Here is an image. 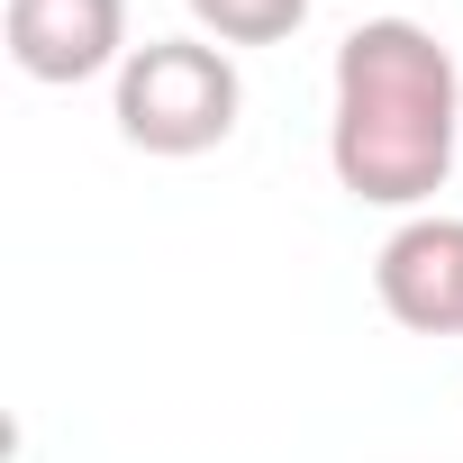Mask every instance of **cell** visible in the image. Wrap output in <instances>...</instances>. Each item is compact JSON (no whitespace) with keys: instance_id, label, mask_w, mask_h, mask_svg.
Listing matches in <instances>:
<instances>
[{"instance_id":"277c9868","label":"cell","mask_w":463,"mask_h":463,"mask_svg":"<svg viewBox=\"0 0 463 463\" xmlns=\"http://www.w3.org/2000/svg\"><path fill=\"white\" fill-rule=\"evenodd\" d=\"M373 291L409 336H463V218H400L391 246L373 255Z\"/></svg>"},{"instance_id":"6da1fadb","label":"cell","mask_w":463,"mask_h":463,"mask_svg":"<svg viewBox=\"0 0 463 463\" xmlns=\"http://www.w3.org/2000/svg\"><path fill=\"white\" fill-rule=\"evenodd\" d=\"M463 146V73L418 19H364L327 73V164L364 209H427Z\"/></svg>"},{"instance_id":"5b68a950","label":"cell","mask_w":463,"mask_h":463,"mask_svg":"<svg viewBox=\"0 0 463 463\" xmlns=\"http://www.w3.org/2000/svg\"><path fill=\"white\" fill-rule=\"evenodd\" d=\"M209 46H282L309 28V0H191Z\"/></svg>"},{"instance_id":"3957f363","label":"cell","mask_w":463,"mask_h":463,"mask_svg":"<svg viewBox=\"0 0 463 463\" xmlns=\"http://www.w3.org/2000/svg\"><path fill=\"white\" fill-rule=\"evenodd\" d=\"M10 28V64L28 82H91V73H118L137 46H128V0H10L0 10Z\"/></svg>"},{"instance_id":"7a4b0ae2","label":"cell","mask_w":463,"mask_h":463,"mask_svg":"<svg viewBox=\"0 0 463 463\" xmlns=\"http://www.w3.org/2000/svg\"><path fill=\"white\" fill-rule=\"evenodd\" d=\"M109 109H118V137L137 155H173L182 164V155H209V146L237 137L246 73H237V55L209 46V37H146L118 64Z\"/></svg>"}]
</instances>
